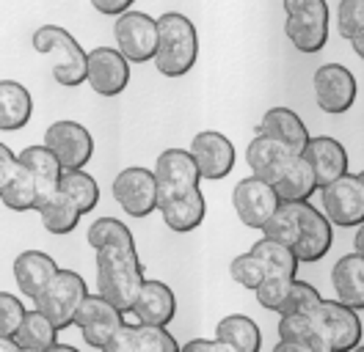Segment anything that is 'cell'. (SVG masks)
<instances>
[{"label": "cell", "instance_id": "1", "mask_svg": "<svg viewBox=\"0 0 364 352\" xmlns=\"http://www.w3.org/2000/svg\"><path fill=\"white\" fill-rule=\"evenodd\" d=\"M146 275L136 245H105L97 251V292L119 311L133 314Z\"/></svg>", "mask_w": 364, "mask_h": 352}, {"label": "cell", "instance_id": "2", "mask_svg": "<svg viewBox=\"0 0 364 352\" xmlns=\"http://www.w3.org/2000/svg\"><path fill=\"white\" fill-rule=\"evenodd\" d=\"M160 42L158 55H155V69L163 77H185L199 58V33L196 25L180 11H166L158 17Z\"/></svg>", "mask_w": 364, "mask_h": 352}, {"label": "cell", "instance_id": "3", "mask_svg": "<svg viewBox=\"0 0 364 352\" xmlns=\"http://www.w3.org/2000/svg\"><path fill=\"white\" fill-rule=\"evenodd\" d=\"M33 50L53 61V77L64 88H77L89 80V53L77 44L67 28L42 25L33 31Z\"/></svg>", "mask_w": 364, "mask_h": 352}, {"label": "cell", "instance_id": "4", "mask_svg": "<svg viewBox=\"0 0 364 352\" xmlns=\"http://www.w3.org/2000/svg\"><path fill=\"white\" fill-rule=\"evenodd\" d=\"M284 36L304 55H315L328 44V3L326 0H282Z\"/></svg>", "mask_w": 364, "mask_h": 352}, {"label": "cell", "instance_id": "5", "mask_svg": "<svg viewBox=\"0 0 364 352\" xmlns=\"http://www.w3.org/2000/svg\"><path fill=\"white\" fill-rule=\"evenodd\" d=\"M86 297H89V286L83 281V275L75 270H58L33 306H39L58 328L67 330L75 328V317Z\"/></svg>", "mask_w": 364, "mask_h": 352}, {"label": "cell", "instance_id": "6", "mask_svg": "<svg viewBox=\"0 0 364 352\" xmlns=\"http://www.w3.org/2000/svg\"><path fill=\"white\" fill-rule=\"evenodd\" d=\"M111 190H114V198L122 207V212L130 218H149L152 212H158L160 185L155 168L149 171L141 165H130V168L116 174Z\"/></svg>", "mask_w": 364, "mask_h": 352}, {"label": "cell", "instance_id": "7", "mask_svg": "<svg viewBox=\"0 0 364 352\" xmlns=\"http://www.w3.org/2000/svg\"><path fill=\"white\" fill-rule=\"evenodd\" d=\"M116 47L130 58V64H149L158 55L160 25L146 11H124L114 22Z\"/></svg>", "mask_w": 364, "mask_h": 352}, {"label": "cell", "instance_id": "8", "mask_svg": "<svg viewBox=\"0 0 364 352\" xmlns=\"http://www.w3.org/2000/svg\"><path fill=\"white\" fill-rule=\"evenodd\" d=\"M282 198L276 193L273 182L268 179H259V176H246L235 185L232 190V207H235V215L243 226L262 231L268 226V220L276 215Z\"/></svg>", "mask_w": 364, "mask_h": 352}, {"label": "cell", "instance_id": "9", "mask_svg": "<svg viewBox=\"0 0 364 352\" xmlns=\"http://www.w3.org/2000/svg\"><path fill=\"white\" fill-rule=\"evenodd\" d=\"M320 204L326 218L340 229H356L364 223V182L359 174H345L320 187Z\"/></svg>", "mask_w": 364, "mask_h": 352}, {"label": "cell", "instance_id": "10", "mask_svg": "<svg viewBox=\"0 0 364 352\" xmlns=\"http://www.w3.org/2000/svg\"><path fill=\"white\" fill-rule=\"evenodd\" d=\"M0 201L11 212H31L39 201L36 176L9 146H0Z\"/></svg>", "mask_w": 364, "mask_h": 352}, {"label": "cell", "instance_id": "11", "mask_svg": "<svg viewBox=\"0 0 364 352\" xmlns=\"http://www.w3.org/2000/svg\"><path fill=\"white\" fill-rule=\"evenodd\" d=\"M122 325H124V311H119L100 292L89 295L83 300L80 311H77V317H75V328L80 330L83 341L89 347H94V350H105L108 341L114 339L116 330L122 328Z\"/></svg>", "mask_w": 364, "mask_h": 352}, {"label": "cell", "instance_id": "12", "mask_svg": "<svg viewBox=\"0 0 364 352\" xmlns=\"http://www.w3.org/2000/svg\"><path fill=\"white\" fill-rule=\"evenodd\" d=\"M312 86H315V99H318V108L328 116H342L353 108L356 102V77L348 66L342 64H323L318 66L315 77H312Z\"/></svg>", "mask_w": 364, "mask_h": 352}, {"label": "cell", "instance_id": "13", "mask_svg": "<svg viewBox=\"0 0 364 352\" xmlns=\"http://www.w3.org/2000/svg\"><path fill=\"white\" fill-rule=\"evenodd\" d=\"M331 226L334 223L326 218V212H320L309 201H298V240L293 245L298 262L315 264L320 259H326V253L334 245Z\"/></svg>", "mask_w": 364, "mask_h": 352}, {"label": "cell", "instance_id": "14", "mask_svg": "<svg viewBox=\"0 0 364 352\" xmlns=\"http://www.w3.org/2000/svg\"><path fill=\"white\" fill-rule=\"evenodd\" d=\"M89 88L111 99L130 83V58L119 47H94L89 53Z\"/></svg>", "mask_w": 364, "mask_h": 352}, {"label": "cell", "instance_id": "15", "mask_svg": "<svg viewBox=\"0 0 364 352\" xmlns=\"http://www.w3.org/2000/svg\"><path fill=\"white\" fill-rule=\"evenodd\" d=\"M315 317L323 325V333L328 339L331 352H350L362 344V319L359 311L345 306L342 300H320Z\"/></svg>", "mask_w": 364, "mask_h": 352}, {"label": "cell", "instance_id": "16", "mask_svg": "<svg viewBox=\"0 0 364 352\" xmlns=\"http://www.w3.org/2000/svg\"><path fill=\"white\" fill-rule=\"evenodd\" d=\"M279 344L273 352H331L320 319L312 314H279Z\"/></svg>", "mask_w": 364, "mask_h": 352}, {"label": "cell", "instance_id": "17", "mask_svg": "<svg viewBox=\"0 0 364 352\" xmlns=\"http://www.w3.org/2000/svg\"><path fill=\"white\" fill-rule=\"evenodd\" d=\"M45 143L58 154L64 168H86L94 157V138L77 121H55L45 132Z\"/></svg>", "mask_w": 364, "mask_h": 352}, {"label": "cell", "instance_id": "18", "mask_svg": "<svg viewBox=\"0 0 364 352\" xmlns=\"http://www.w3.org/2000/svg\"><path fill=\"white\" fill-rule=\"evenodd\" d=\"M191 152L196 157V165L202 171V179H227L235 168V160H237V152H235V143L229 141L224 132L215 130H205L196 132L193 141H191Z\"/></svg>", "mask_w": 364, "mask_h": 352}, {"label": "cell", "instance_id": "19", "mask_svg": "<svg viewBox=\"0 0 364 352\" xmlns=\"http://www.w3.org/2000/svg\"><path fill=\"white\" fill-rule=\"evenodd\" d=\"M155 176H158L160 185V198L193 190L202 182V171H199L196 157H193L191 149H166V152H160L158 160H155Z\"/></svg>", "mask_w": 364, "mask_h": 352}, {"label": "cell", "instance_id": "20", "mask_svg": "<svg viewBox=\"0 0 364 352\" xmlns=\"http://www.w3.org/2000/svg\"><path fill=\"white\" fill-rule=\"evenodd\" d=\"M182 347L177 339L163 328V325H149V322H136V325H122L116 336L108 341L105 352H180Z\"/></svg>", "mask_w": 364, "mask_h": 352}, {"label": "cell", "instance_id": "21", "mask_svg": "<svg viewBox=\"0 0 364 352\" xmlns=\"http://www.w3.org/2000/svg\"><path fill=\"white\" fill-rule=\"evenodd\" d=\"M61 267L55 264V259L45 253V251H23L17 259H14V284L20 286L23 297H28L31 303L39 300V295L47 289V284L55 278Z\"/></svg>", "mask_w": 364, "mask_h": 352}, {"label": "cell", "instance_id": "22", "mask_svg": "<svg viewBox=\"0 0 364 352\" xmlns=\"http://www.w3.org/2000/svg\"><path fill=\"white\" fill-rule=\"evenodd\" d=\"M158 212L163 215L166 226L177 234H188V231H196L207 218V201L202 196L199 187L193 190H185V193H174V196H163L160 198Z\"/></svg>", "mask_w": 364, "mask_h": 352}, {"label": "cell", "instance_id": "23", "mask_svg": "<svg viewBox=\"0 0 364 352\" xmlns=\"http://www.w3.org/2000/svg\"><path fill=\"white\" fill-rule=\"evenodd\" d=\"M301 154L309 160L312 171L318 176L320 187H326L334 179L348 174V160H350L348 149L342 146L337 138H331V135H315V138H309L306 149Z\"/></svg>", "mask_w": 364, "mask_h": 352}, {"label": "cell", "instance_id": "24", "mask_svg": "<svg viewBox=\"0 0 364 352\" xmlns=\"http://www.w3.org/2000/svg\"><path fill=\"white\" fill-rule=\"evenodd\" d=\"M293 157L296 152L287 143L276 141L273 135H265V132H259L246 149V163H249L251 174L268 179V182H276Z\"/></svg>", "mask_w": 364, "mask_h": 352}, {"label": "cell", "instance_id": "25", "mask_svg": "<svg viewBox=\"0 0 364 352\" xmlns=\"http://www.w3.org/2000/svg\"><path fill=\"white\" fill-rule=\"evenodd\" d=\"M58 333H61V328L47 317L42 308L33 306L25 314L23 328L14 333L11 341H3V344H11V350L17 352H55Z\"/></svg>", "mask_w": 364, "mask_h": 352}, {"label": "cell", "instance_id": "26", "mask_svg": "<svg viewBox=\"0 0 364 352\" xmlns=\"http://www.w3.org/2000/svg\"><path fill=\"white\" fill-rule=\"evenodd\" d=\"M133 317H136L138 322H149V325L168 328L171 319L177 317V297H174L171 286H166L163 281L146 278L144 286H141L136 308H133Z\"/></svg>", "mask_w": 364, "mask_h": 352}, {"label": "cell", "instance_id": "27", "mask_svg": "<svg viewBox=\"0 0 364 352\" xmlns=\"http://www.w3.org/2000/svg\"><path fill=\"white\" fill-rule=\"evenodd\" d=\"M331 286L337 300L345 306L364 311V256L362 253H348L340 256L331 267Z\"/></svg>", "mask_w": 364, "mask_h": 352}, {"label": "cell", "instance_id": "28", "mask_svg": "<svg viewBox=\"0 0 364 352\" xmlns=\"http://www.w3.org/2000/svg\"><path fill=\"white\" fill-rule=\"evenodd\" d=\"M33 212L39 215L42 226H45L53 237H67V234H72L77 229L80 218H83V212L75 207V201L61 187L55 193H50V196L39 198Z\"/></svg>", "mask_w": 364, "mask_h": 352}, {"label": "cell", "instance_id": "29", "mask_svg": "<svg viewBox=\"0 0 364 352\" xmlns=\"http://www.w3.org/2000/svg\"><path fill=\"white\" fill-rule=\"evenodd\" d=\"M259 132L273 135L276 141L287 143L296 154L304 152V149H306V143H309V138H312L309 130H306V124L301 121V116L290 108L265 110V116H262V121H259Z\"/></svg>", "mask_w": 364, "mask_h": 352}, {"label": "cell", "instance_id": "30", "mask_svg": "<svg viewBox=\"0 0 364 352\" xmlns=\"http://www.w3.org/2000/svg\"><path fill=\"white\" fill-rule=\"evenodd\" d=\"M273 187H276V193H279L282 201H309L320 190L318 176H315L309 160L304 154H296L287 163V168L273 182Z\"/></svg>", "mask_w": 364, "mask_h": 352}, {"label": "cell", "instance_id": "31", "mask_svg": "<svg viewBox=\"0 0 364 352\" xmlns=\"http://www.w3.org/2000/svg\"><path fill=\"white\" fill-rule=\"evenodd\" d=\"M33 116V97L17 80H0V130L17 132Z\"/></svg>", "mask_w": 364, "mask_h": 352}, {"label": "cell", "instance_id": "32", "mask_svg": "<svg viewBox=\"0 0 364 352\" xmlns=\"http://www.w3.org/2000/svg\"><path fill=\"white\" fill-rule=\"evenodd\" d=\"M20 160L31 168V174L36 176V182H39V198L50 196V193H55V190L61 187V176H64L67 168L61 165L58 154L53 152L47 143L23 149V152H20Z\"/></svg>", "mask_w": 364, "mask_h": 352}, {"label": "cell", "instance_id": "33", "mask_svg": "<svg viewBox=\"0 0 364 352\" xmlns=\"http://www.w3.org/2000/svg\"><path fill=\"white\" fill-rule=\"evenodd\" d=\"M215 336L227 341L235 352H259L262 347V330L246 314H229L224 319H218Z\"/></svg>", "mask_w": 364, "mask_h": 352}, {"label": "cell", "instance_id": "34", "mask_svg": "<svg viewBox=\"0 0 364 352\" xmlns=\"http://www.w3.org/2000/svg\"><path fill=\"white\" fill-rule=\"evenodd\" d=\"M251 253H257L262 264H265V270H268V275H279V278H298V262L296 251H293V245H287V242H279L268 237V234H262V240H257L251 245Z\"/></svg>", "mask_w": 364, "mask_h": 352}, {"label": "cell", "instance_id": "35", "mask_svg": "<svg viewBox=\"0 0 364 352\" xmlns=\"http://www.w3.org/2000/svg\"><path fill=\"white\" fill-rule=\"evenodd\" d=\"M61 190L75 201V207L83 215L94 212L100 204V185L86 168H67L61 176Z\"/></svg>", "mask_w": 364, "mask_h": 352}, {"label": "cell", "instance_id": "36", "mask_svg": "<svg viewBox=\"0 0 364 352\" xmlns=\"http://www.w3.org/2000/svg\"><path fill=\"white\" fill-rule=\"evenodd\" d=\"M86 242H89L94 251L105 248V245H136L133 231L116 218H100L94 220L86 231Z\"/></svg>", "mask_w": 364, "mask_h": 352}, {"label": "cell", "instance_id": "37", "mask_svg": "<svg viewBox=\"0 0 364 352\" xmlns=\"http://www.w3.org/2000/svg\"><path fill=\"white\" fill-rule=\"evenodd\" d=\"M262 234H268L273 240L296 245L298 240V201H282L276 215L268 220V226L262 229Z\"/></svg>", "mask_w": 364, "mask_h": 352}, {"label": "cell", "instance_id": "38", "mask_svg": "<svg viewBox=\"0 0 364 352\" xmlns=\"http://www.w3.org/2000/svg\"><path fill=\"white\" fill-rule=\"evenodd\" d=\"M229 273H232V281H237V284L251 289V292L268 278V270H265L262 259L257 253H251V251L235 256L232 264H229Z\"/></svg>", "mask_w": 364, "mask_h": 352}, {"label": "cell", "instance_id": "39", "mask_svg": "<svg viewBox=\"0 0 364 352\" xmlns=\"http://www.w3.org/2000/svg\"><path fill=\"white\" fill-rule=\"evenodd\" d=\"M337 31L345 42L364 36V0H340L337 9Z\"/></svg>", "mask_w": 364, "mask_h": 352}, {"label": "cell", "instance_id": "40", "mask_svg": "<svg viewBox=\"0 0 364 352\" xmlns=\"http://www.w3.org/2000/svg\"><path fill=\"white\" fill-rule=\"evenodd\" d=\"M28 308L23 306L20 297H14L11 292H0V339L11 341L14 333L23 328Z\"/></svg>", "mask_w": 364, "mask_h": 352}, {"label": "cell", "instance_id": "41", "mask_svg": "<svg viewBox=\"0 0 364 352\" xmlns=\"http://www.w3.org/2000/svg\"><path fill=\"white\" fill-rule=\"evenodd\" d=\"M296 278H279V275H268L262 284L254 289V295H257V303L265 308V311H282L284 306V300H287V295H290V286H293Z\"/></svg>", "mask_w": 364, "mask_h": 352}, {"label": "cell", "instance_id": "42", "mask_svg": "<svg viewBox=\"0 0 364 352\" xmlns=\"http://www.w3.org/2000/svg\"><path fill=\"white\" fill-rule=\"evenodd\" d=\"M320 300H323V295H320L315 286L306 284V281H301V278H296L293 286H290V295H287V300H284V306H282L279 314H296V311H301V314H312V311L320 306Z\"/></svg>", "mask_w": 364, "mask_h": 352}, {"label": "cell", "instance_id": "43", "mask_svg": "<svg viewBox=\"0 0 364 352\" xmlns=\"http://www.w3.org/2000/svg\"><path fill=\"white\" fill-rule=\"evenodd\" d=\"M182 350L185 352H235L227 341H221L218 336H215V339H193V341H188Z\"/></svg>", "mask_w": 364, "mask_h": 352}, {"label": "cell", "instance_id": "44", "mask_svg": "<svg viewBox=\"0 0 364 352\" xmlns=\"http://www.w3.org/2000/svg\"><path fill=\"white\" fill-rule=\"evenodd\" d=\"M133 3H136V0H91V6H94L100 14H105V17H119V14L130 11Z\"/></svg>", "mask_w": 364, "mask_h": 352}, {"label": "cell", "instance_id": "45", "mask_svg": "<svg viewBox=\"0 0 364 352\" xmlns=\"http://www.w3.org/2000/svg\"><path fill=\"white\" fill-rule=\"evenodd\" d=\"M353 248H356V253H362V256H364V223H362V226H356V237H353Z\"/></svg>", "mask_w": 364, "mask_h": 352}, {"label": "cell", "instance_id": "46", "mask_svg": "<svg viewBox=\"0 0 364 352\" xmlns=\"http://www.w3.org/2000/svg\"><path fill=\"white\" fill-rule=\"evenodd\" d=\"M350 44H353V53H356V55L364 61V36H362V39H353Z\"/></svg>", "mask_w": 364, "mask_h": 352}, {"label": "cell", "instance_id": "47", "mask_svg": "<svg viewBox=\"0 0 364 352\" xmlns=\"http://www.w3.org/2000/svg\"><path fill=\"white\" fill-rule=\"evenodd\" d=\"M359 176H362V182H364V171H362V174H359Z\"/></svg>", "mask_w": 364, "mask_h": 352}]
</instances>
